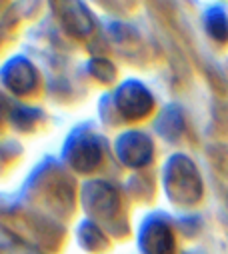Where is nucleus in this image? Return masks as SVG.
Listing matches in <instances>:
<instances>
[{
  "mask_svg": "<svg viewBox=\"0 0 228 254\" xmlns=\"http://www.w3.org/2000/svg\"><path fill=\"white\" fill-rule=\"evenodd\" d=\"M164 186L170 200L176 204H196L202 196V180L194 162L182 154H176L168 160L164 170Z\"/></svg>",
  "mask_w": 228,
  "mask_h": 254,
  "instance_id": "f257e3e1",
  "label": "nucleus"
},
{
  "mask_svg": "<svg viewBox=\"0 0 228 254\" xmlns=\"http://www.w3.org/2000/svg\"><path fill=\"white\" fill-rule=\"evenodd\" d=\"M114 106L126 120H140L146 118L154 108V98L150 90L138 80L122 82L114 92Z\"/></svg>",
  "mask_w": 228,
  "mask_h": 254,
  "instance_id": "f03ea898",
  "label": "nucleus"
},
{
  "mask_svg": "<svg viewBox=\"0 0 228 254\" xmlns=\"http://www.w3.org/2000/svg\"><path fill=\"white\" fill-rule=\"evenodd\" d=\"M66 160L78 172L94 170L102 160V146L94 132L78 130L66 144Z\"/></svg>",
  "mask_w": 228,
  "mask_h": 254,
  "instance_id": "7ed1b4c3",
  "label": "nucleus"
},
{
  "mask_svg": "<svg viewBox=\"0 0 228 254\" xmlns=\"http://www.w3.org/2000/svg\"><path fill=\"white\" fill-rule=\"evenodd\" d=\"M116 156L122 164L130 166V168H140V166H146L150 160H152V152H154V146H152V140L140 132V130H128V132H122L118 138H116Z\"/></svg>",
  "mask_w": 228,
  "mask_h": 254,
  "instance_id": "20e7f679",
  "label": "nucleus"
},
{
  "mask_svg": "<svg viewBox=\"0 0 228 254\" xmlns=\"http://www.w3.org/2000/svg\"><path fill=\"white\" fill-rule=\"evenodd\" d=\"M58 18L70 36L84 38L94 30V16L82 0H60Z\"/></svg>",
  "mask_w": 228,
  "mask_h": 254,
  "instance_id": "39448f33",
  "label": "nucleus"
},
{
  "mask_svg": "<svg viewBox=\"0 0 228 254\" xmlns=\"http://www.w3.org/2000/svg\"><path fill=\"white\" fill-rule=\"evenodd\" d=\"M2 82L8 90H12L18 96H24L28 92H32L38 84V72L32 66V62L16 56L12 60L6 62V66L2 70Z\"/></svg>",
  "mask_w": 228,
  "mask_h": 254,
  "instance_id": "423d86ee",
  "label": "nucleus"
},
{
  "mask_svg": "<svg viewBox=\"0 0 228 254\" xmlns=\"http://www.w3.org/2000/svg\"><path fill=\"white\" fill-rule=\"evenodd\" d=\"M84 206L88 212H92L94 216H110L112 212H116L118 208V194L110 184L106 182H88L84 186Z\"/></svg>",
  "mask_w": 228,
  "mask_h": 254,
  "instance_id": "0eeeda50",
  "label": "nucleus"
},
{
  "mask_svg": "<svg viewBox=\"0 0 228 254\" xmlns=\"http://www.w3.org/2000/svg\"><path fill=\"white\" fill-rule=\"evenodd\" d=\"M140 246L146 254H174L172 230L160 220H152L142 228Z\"/></svg>",
  "mask_w": 228,
  "mask_h": 254,
  "instance_id": "6e6552de",
  "label": "nucleus"
},
{
  "mask_svg": "<svg viewBox=\"0 0 228 254\" xmlns=\"http://www.w3.org/2000/svg\"><path fill=\"white\" fill-rule=\"evenodd\" d=\"M156 128L166 138H176L182 132V114L176 106H168L162 110L160 118L156 120Z\"/></svg>",
  "mask_w": 228,
  "mask_h": 254,
  "instance_id": "1a4fd4ad",
  "label": "nucleus"
},
{
  "mask_svg": "<svg viewBox=\"0 0 228 254\" xmlns=\"http://www.w3.org/2000/svg\"><path fill=\"white\" fill-rule=\"evenodd\" d=\"M206 30L212 38H216L218 42H224L228 38V18L224 14V10L220 8H210L206 12Z\"/></svg>",
  "mask_w": 228,
  "mask_h": 254,
  "instance_id": "9d476101",
  "label": "nucleus"
},
{
  "mask_svg": "<svg viewBox=\"0 0 228 254\" xmlns=\"http://www.w3.org/2000/svg\"><path fill=\"white\" fill-rule=\"evenodd\" d=\"M88 72H90V76H94L96 80H100L104 84L112 82L114 76H116V68H114V64L106 58H92L88 62Z\"/></svg>",
  "mask_w": 228,
  "mask_h": 254,
  "instance_id": "9b49d317",
  "label": "nucleus"
},
{
  "mask_svg": "<svg viewBox=\"0 0 228 254\" xmlns=\"http://www.w3.org/2000/svg\"><path fill=\"white\" fill-rule=\"evenodd\" d=\"M10 118H12V122H14V124H18V126H20V128H30L32 122H36V120L40 118V112H38V110H34V108L18 106V108H14V110H12Z\"/></svg>",
  "mask_w": 228,
  "mask_h": 254,
  "instance_id": "f8f14e48",
  "label": "nucleus"
}]
</instances>
